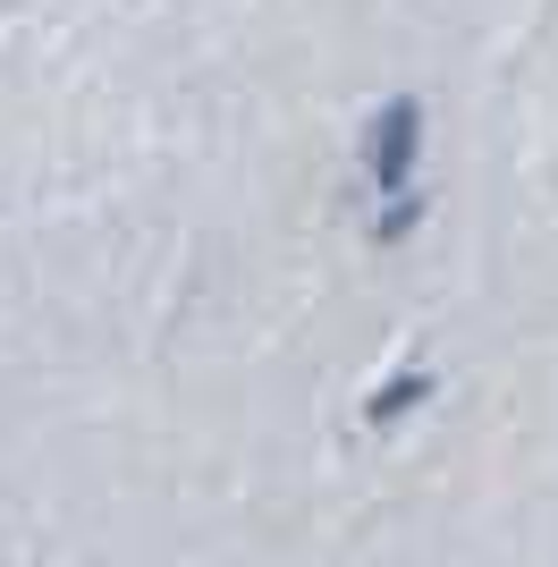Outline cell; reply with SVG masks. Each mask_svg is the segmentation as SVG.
Instances as JSON below:
<instances>
[{
    "instance_id": "1",
    "label": "cell",
    "mask_w": 558,
    "mask_h": 567,
    "mask_svg": "<svg viewBox=\"0 0 558 567\" xmlns=\"http://www.w3.org/2000/svg\"><path fill=\"white\" fill-rule=\"evenodd\" d=\"M423 390H432V381H423V373H406V381H397V390H381V399H372V424H390V415H406V406H415Z\"/></svg>"
}]
</instances>
